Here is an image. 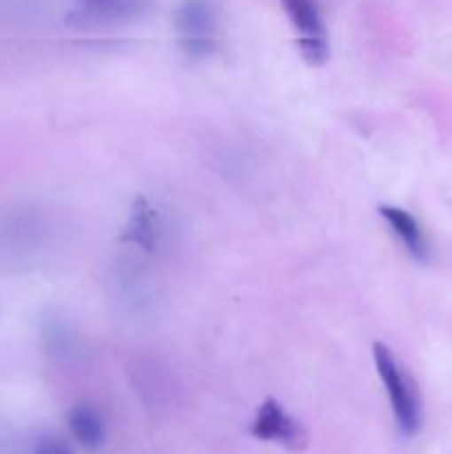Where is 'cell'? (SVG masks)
<instances>
[{"label": "cell", "mask_w": 452, "mask_h": 454, "mask_svg": "<svg viewBox=\"0 0 452 454\" xmlns=\"http://www.w3.org/2000/svg\"><path fill=\"white\" fill-rule=\"evenodd\" d=\"M372 359H375L377 375H379L386 395H388L390 411L397 421L399 433L403 437H415L424 424V406H421L415 380L408 375V371L394 357L393 350L381 341H375V346H372Z\"/></svg>", "instance_id": "obj_1"}, {"label": "cell", "mask_w": 452, "mask_h": 454, "mask_svg": "<svg viewBox=\"0 0 452 454\" xmlns=\"http://www.w3.org/2000/svg\"><path fill=\"white\" fill-rule=\"evenodd\" d=\"M177 44L191 60H207L220 44V12L213 0H182L175 9Z\"/></svg>", "instance_id": "obj_2"}, {"label": "cell", "mask_w": 452, "mask_h": 454, "mask_svg": "<svg viewBox=\"0 0 452 454\" xmlns=\"http://www.w3.org/2000/svg\"><path fill=\"white\" fill-rule=\"evenodd\" d=\"M288 22L297 34V47L310 67H322L331 56L326 25L317 0H279Z\"/></svg>", "instance_id": "obj_3"}, {"label": "cell", "mask_w": 452, "mask_h": 454, "mask_svg": "<svg viewBox=\"0 0 452 454\" xmlns=\"http://www.w3.org/2000/svg\"><path fill=\"white\" fill-rule=\"evenodd\" d=\"M69 22L84 29L131 25L153 9V0H69Z\"/></svg>", "instance_id": "obj_4"}, {"label": "cell", "mask_w": 452, "mask_h": 454, "mask_svg": "<svg viewBox=\"0 0 452 454\" xmlns=\"http://www.w3.org/2000/svg\"><path fill=\"white\" fill-rule=\"evenodd\" d=\"M251 434L257 442L275 443L286 450H304L308 443L304 426L277 399L269 397L257 406L251 421Z\"/></svg>", "instance_id": "obj_5"}, {"label": "cell", "mask_w": 452, "mask_h": 454, "mask_svg": "<svg viewBox=\"0 0 452 454\" xmlns=\"http://www.w3.org/2000/svg\"><path fill=\"white\" fill-rule=\"evenodd\" d=\"M167 217H164L162 211H160L153 202H149L144 195H137V198L133 200L131 211H129L127 224H124V242L133 244V247L149 253V255H158L164 248V244H167Z\"/></svg>", "instance_id": "obj_6"}, {"label": "cell", "mask_w": 452, "mask_h": 454, "mask_svg": "<svg viewBox=\"0 0 452 454\" xmlns=\"http://www.w3.org/2000/svg\"><path fill=\"white\" fill-rule=\"evenodd\" d=\"M379 215L412 260L421 262V264L430 260V242L425 238V231L410 211L393 207V204H381Z\"/></svg>", "instance_id": "obj_7"}, {"label": "cell", "mask_w": 452, "mask_h": 454, "mask_svg": "<svg viewBox=\"0 0 452 454\" xmlns=\"http://www.w3.org/2000/svg\"><path fill=\"white\" fill-rule=\"evenodd\" d=\"M66 426H69L71 430V437H74L80 446L87 448V450H97V448H102V443H105V419H102V415L93 406L80 403V406L71 408L69 417H66Z\"/></svg>", "instance_id": "obj_8"}, {"label": "cell", "mask_w": 452, "mask_h": 454, "mask_svg": "<svg viewBox=\"0 0 452 454\" xmlns=\"http://www.w3.org/2000/svg\"><path fill=\"white\" fill-rule=\"evenodd\" d=\"M35 454H71V452H69V448L60 442V439L49 437V439H43V442L38 443Z\"/></svg>", "instance_id": "obj_9"}]
</instances>
